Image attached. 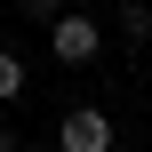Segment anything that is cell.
Listing matches in <instances>:
<instances>
[{
	"label": "cell",
	"instance_id": "1",
	"mask_svg": "<svg viewBox=\"0 0 152 152\" xmlns=\"http://www.w3.org/2000/svg\"><path fill=\"white\" fill-rule=\"evenodd\" d=\"M48 48H56V64H96L104 56V24L88 8H56L48 16Z\"/></svg>",
	"mask_w": 152,
	"mask_h": 152
},
{
	"label": "cell",
	"instance_id": "2",
	"mask_svg": "<svg viewBox=\"0 0 152 152\" xmlns=\"http://www.w3.org/2000/svg\"><path fill=\"white\" fill-rule=\"evenodd\" d=\"M56 152H112V112L104 104H72L56 120Z\"/></svg>",
	"mask_w": 152,
	"mask_h": 152
},
{
	"label": "cell",
	"instance_id": "3",
	"mask_svg": "<svg viewBox=\"0 0 152 152\" xmlns=\"http://www.w3.org/2000/svg\"><path fill=\"white\" fill-rule=\"evenodd\" d=\"M16 96H24V56L0 48V104H16Z\"/></svg>",
	"mask_w": 152,
	"mask_h": 152
},
{
	"label": "cell",
	"instance_id": "4",
	"mask_svg": "<svg viewBox=\"0 0 152 152\" xmlns=\"http://www.w3.org/2000/svg\"><path fill=\"white\" fill-rule=\"evenodd\" d=\"M120 40H128V48H144V40H152V8H136V0L120 8Z\"/></svg>",
	"mask_w": 152,
	"mask_h": 152
},
{
	"label": "cell",
	"instance_id": "5",
	"mask_svg": "<svg viewBox=\"0 0 152 152\" xmlns=\"http://www.w3.org/2000/svg\"><path fill=\"white\" fill-rule=\"evenodd\" d=\"M56 8H72V0H24V16H56Z\"/></svg>",
	"mask_w": 152,
	"mask_h": 152
},
{
	"label": "cell",
	"instance_id": "6",
	"mask_svg": "<svg viewBox=\"0 0 152 152\" xmlns=\"http://www.w3.org/2000/svg\"><path fill=\"white\" fill-rule=\"evenodd\" d=\"M0 152H16V136H8V128H0Z\"/></svg>",
	"mask_w": 152,
	"mask_h": 152
}]
</instances>
